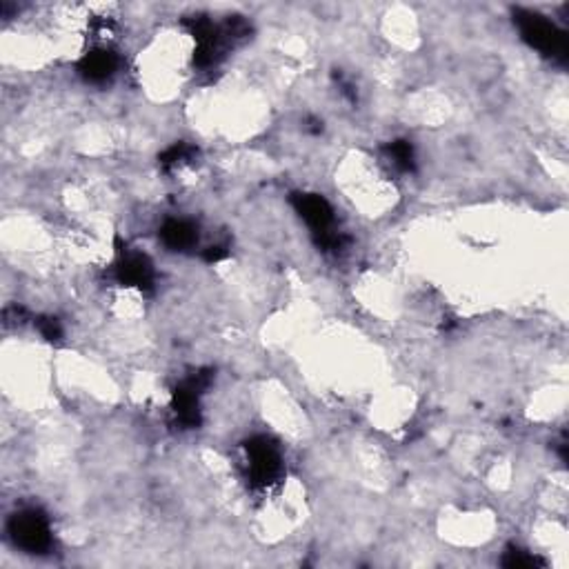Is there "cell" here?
<instances>
[{"instance_id": "8992f818", "label": "cell", "mask_w": 569, "mask_h": 569, "mask_svg": "<svg viewBox=\"0 0 569 569\" xmlns=\"http://www.w3.org/2000/svg\"><path fill=\"white\" fill-rule=\"evenodd\" d=\"M161 236L163 243L172 249L192 248L198 238L196 227L192 223H187V220H169V223H165V227H163Z\"/></svg>"}, {"instance_id": "5b68a950", "label": "cell", "mask_w": 569, "mask_h": 569, "mask_svg": "<svg viewBox=\"0 0 569 569\" xmlns=\"http://www.w3.org/2000/svg\"><path fill=\"white\" fill-rule=\"evenodd\" d=\"M118 279L130 287H150L153 280L152 263L142 254H127L118 265Z\"/></svg>"}, {"instance_id": "7a4b0ae2", "label": "cell", "mask_w": 569, "mask_h": 569, "mask_svg": "<svg viewBox=\"0 0 569 569\" xmlns=\"http://www.w3.org/2000/svg\"><path fill=\"white\" fill-rule=\"evenodd\" d=\"M522 38L543 54L563 56L565 54V38L550 20L536 16V14H519Z\"/></svg>"}, {"instance_id": "3957f363", "label": "cell", "mask_w": 569, "mask_h": 569, "mask_svg": "<svg viewBox=\"0 0 569 569\" xmlns=\"http://www.w3.org/2000/svg\"><path fill=\"white\" fill-rule=\"evenodd\" d=\"M249 454V471L251 479L258 483H269L280 469V456L276 445H271L268 438H254L248 445Z\"/></svg>"}, {"instance_id": "ba28073f", "label": "cell", "mask_w": 569, "mask_h": 569, "mask_svg": "<svg viewBox=\"0 0 569 569\" xmlns=\"http://www.w3.org/2000/svg\"><path fill=\"white\" fill-rule=\"evenodd\" d=\"M387 152H389V158H392L394 165H396L398 169H403V172H409V169L414 167V150L407 141L392 142Z\"/></svg>"}, {"instance_id": "6da1fadb", "label": "cell", "mask_w": 569, "mask_h": 569, "mask_svg": "<svg viewBox=\"0 0 569 569\" xmlns=\"http://www.w3.org/2000/svg\"><path fill=\"white\" fill-rule=\"evenodd\" d=\"M9 532H12L16 545L27 552H45L51 543L49 522L36 510H27L14 516L12 522H9Z\"/></svg>"}, {"instance_id": "277c9868", "label": "cell", "mask_w": 569, "mask_h": 569, "mask_svg": "<svg viewBox=\"0 0 569 569\" xmlns=\"http://www.w3.org/2000/svg\"><path fill=\"white\" fill-rule=\"evenodd\" d=\"M296 209H299L300 216L307 220V225H310L316 234H321V240L327 238L330 234H334V229H332L334 214H332V207L322 196H316V194H302V196L296 198Z\"/></svg>"}, {"instance_id": "52a82bcc", "label": "cell", "mask_w": 569, "mask_h": 569, "mask_svg": "<svg viewBox=\"0 0 569 569\" xmlns=\"http://www.w3.org/2000/svg\"><path fill=\"white\" fill-rule=\"evenodd\" d=\"M116 69V56L111 51H91L83 58L80 63V71L87 76L90 80H105L114 74Z\"/></svg>"}]
</instances>
